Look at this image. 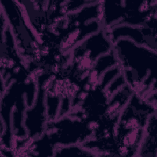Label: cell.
Returning <instances> with one entry per match:
<instances>
[{"instance_id": "3", "label": "cell", "mask_w": 157, "mask_h": 157, "mask_svg": "<svg viewBox=\"0 0 157 157\" xmlns=\"http://www.w3.org/2000/svg\"><path fill=\"white\" fill-rule=\"evenodd\" d=\"M84 155V156H96L93 151H90L86 147L80 145V144H74L64 146L56 147L53 156H72V155Z\"/></svg>"}, {"instance_id": "2", "label": "cell", "mask_w": 157, "mask_h": 157, "mask_svg": "<svg viewBox=\"0 0 157 157\" xmlns=\"http://www.w3.org/2000/svg\"><path fill=\"white\" fill-rule=\"evenodd\" d=\"M156 112L148 118L137 153L139 156H156Z\"/></svg>"}, {"instance_id": "1", "label": "cell", "mask_w": 157, "mask_h": 157, "mask_svg": "<svg viewBox=\"0 0 157 157\" xmlns=\"http://www.w3.org/2000/svg\"><path fill=\"white\" fill-rule=\"evenodd\" d=\"M113 51L125 84L145 98L147 91L156 86V50L121 38L113 44Z\"/></svg>"}]
</instances>
